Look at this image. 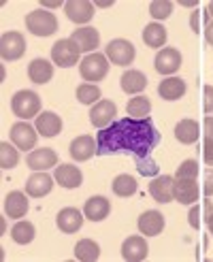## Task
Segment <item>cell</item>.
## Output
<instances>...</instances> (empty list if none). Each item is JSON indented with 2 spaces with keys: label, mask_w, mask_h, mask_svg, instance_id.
I'll return each mask as SVG.
<instances>
[{
  "label": "cell",
  "mask_w": 213,
  "mask_h": 262,
  "mask_svg": "<svg viewBox=\"0 0 213 262\" xmlns=\"http://www.w3.org/2000/svg\"><path fill=\"white\" fill-rule=\"evenodd\" d=\"M115 115H117L115 102H111V100H98L94 107H92V111H90V122L94 124L96 128L102 130V128L113 124V117Z\"/></svg>",
  "instance_id": "obj_10"
},
{
  "label": "cell",
  "mask_w": 213,
  "mask_h": 262,
  "mask_svg": "<svg viewBox=\"0 0 213 262\" xmlns=\"http://www.w3.org/2000/svg\"><path fill=\"white\" fill-rule=\"evenodd\" d=\"M56 224H58V228H60L62 232L73 234V232H77L79 228H81V224H83V215H81V211H79V209H75V207H66V209H62V211L58 213Z\"/></svg>",
  "instance_id": "obj_18"
},
{
  "label": "cell",
  "mask_w": 213,
  "mask_h": 262,
  "mask_svg": "<svg viewBox=\"0 0 213 262\" xmlns=\"http://www.w3.org/2000/svg\"><path fill=\"white\" fill-rule=\"evenodd\" d=\"M26 164H28L32 171H47L51 166H58V156L53 149L43 147V149H34L28 154L26 158Z\"/></svg>",
  "instance_id": "obj_16"
},
{
  "label": "cell",
  "mask_w": 213,
  "mask_h": 262,
  "mask_svg": "<svg viewBox=\"0 0 213 262\" xmlns=\"http://www.w3.org/2000/svg\"><path fill=\"white\" fill-rule=\"evenodd\" d=\"M79 71H81V77L86 81H102L106 73H109V64H106V56L102 54H88L81 64H79Z\"/></svg>",
  "instance_id": "obj_5"
},
{
  "label": "cell",
  "mask_w": 213,
  "mask_h": 262,
  "mask_svg": "<svg viewBox=\"0 0 213 262\" xmlns=\"http://www.w3.org/2000/svg\"><path fill=\"white\" fill-rule=\"evenodd\" d=\"M34 234H36V230H34L32 222H17V224L11 228V239L19 245H28L34 239Z\"/></svg>",
  "instance_id": "obj_31"
},
{
  "label": "cell",
  "mask_w": 213,
  "mask_h": 262,
  "mask_svg": "<svg viewBox=\"0 0 213 262\" xmlns=\"http://www.w3.org/2000/svg\"><path fill=\"white\" fill-rule=\"evenodd\" d=\"M137 171L143 175V177H158L160 173V166L156 164L154 158H145V160H137Z\"/></svg>",
  "instance_id": "obj_37"
},
{
  "label": "cell",
  "mask_w": 213,
  "mask_h": 262,
  "mask_svg": "<svg viewBox=\"0 0 213 262\" xmlns=\"http://www.w3.org/2000/svg\"><path fill=\"white\" fill-rule=\"evenodd\" d=\"M100 256V247L96 241H92V239H81L77 245H75V258L77 260H81V262H94L98 260Z\"/></svg>",
  "instance_id": "obj_30"
},
{
  "label": "cell",
  "mask_w": 213,
  "mask_h": 262,
  "mask_svg": "<svg viewBox=\"0 0 213 262\" xmlns=\"http://www.w3.org/2000/svg\"><path fill=\"white\" fill-rule=\"evenodd\" d=\"M205 38H207L209 45H213V19L207 24V28H205Z\"/></svg>",
  "instance_id": "obj_46"
},
{
  "label": "cell",
  "mask_w": 213,
  "mask_h": 262,
  "mask_svg": "<svg viewBox=\"0 0 213 262\" xmlns=\"http://www.w3.org/2000/svg\"><path fill=\"white\" fill-rule=\"evenodd\" d=\"M181 5H183V7H196V3H192V0H183Z\"/></svg>",
  "instance_id": "obj_49"
},
{
  "label": "cell",
  "mask_w": 213,
  "mask_h": 262,
  "mask_svg": "<svg viewBox=\"0 0 213 262\" xmlns=\"http://www.w3.org/2000/svg\"><path fill=\"white\" fill-rule=\"evenodd\" d=\"M71 156L77 160V162H83V160H90L92 156L96 154V143L92 137L83 135V137H77L73 143H71Z\"/></svg>",
  "instance_id": "obj_23"
},
{
  "label": "cell",
  "mask_w": 213,
  "mask_h": 262,
  "mask_svg": "<svg viewBox=\"0 0 213 262\" xmlns=\"http://www.w3.org/2000/svg\"><path fill=\"white\" fill-rule=\"evenodd\" d=\"M11 109L19 120L28 122L32 117H36L38 111H41V98H38V94L32 90H19L11 100Z\"/></svg>",
  "instance_id": "obj_2"
},
{
  "label": "cell",
  "mask_w": 213,
  "mask_h": 262,
  "mask_svg": "<svg viewBox=\"0 0 213 262\" xmlns=\"http://www.w3.org/2000/svg\"><path fill=\"white\" fill-rule=\"evenodd\" d=\"M196 175H198V162L196 160H185L177 168L175 179H196Z\"/></svg>",
  "instance_id": "obj_38"
},
{
  "label": "cell",
  "mask_w": 213,
  "mask_h": 262,
  "mask_svg": "<svg viewBox=\"0 0 213 262\" xmlns=\"http://www.w3.org/2000/svg\"><path fill=\"white\" fill-rule=\"evenodd\" d=\"M28 77H30L32 83H38V85L51 81V77H53V64L47 62V60H43V58L32 60L30 67H28Z\"/></svg>",
  "instance_id": "obj_25"
},
{
  "label": "cell",
  "mask_w": 213,
  "mask_h": 262,
  "mask_svg": "<svg viewBox=\"0 0 213 262\" xmlns=\"http://www.w3.org/2000/svg\"><path fill=\"white\" fill-rule=\"evenodd\" d=\"M211 21V17H209V13L207 11H194L192 13V17H190V26H192V30L194 32H201V28L205 26L207 28V24Z\"/></svg>",
  "instance_id": "obj_39"
},
{
  "label": "cell",
  "mask_w": 213,
  "mask_h": 262,
  "mask_svg": "<svg viewBox=\"0 0 213 262\" xmlns=\"http://www.w3.org/2000/svg\"><path fill=\"white\" fill-rule=\"evenodd\" d=\"M203 194L207 199L213 196V168H207L205 171V186H203Z\"/></svg>",
  "instance_id": "obj_42"
},
{
  "label": "cell",
  "mask_w": 213,
  "mask_h": 262,
  "mask_svg": "<svg viewBox=\"0 0 213 262\" xmlns=\"http://www.w3.org/2000/svg\"><path fill=\"white\" fill-rule=\"evenodd\" d=\"M173 194H175V201H179L181 205H192L198 201V186L196 179H175V188H173Z\"/></svg>",
  "instance_id": "obj_20"
},
{
  "label": "cell",
  "mask_w": 213,
  "mask_h": 262,
  "mask_svg": "<svg viewBox=\"0 0 213 262\" xmlns=\"http://www.w3.org/2000/svg\"><path fill=\"white\" fill-rule=\"evenodd\" d=\"M201 207H203V215H205V220L209 222V220L213 217V203H211V201H203Z\"/></svg>",
  "instance_id": "obj_44"
},
{
  "label": "cell",
  "mask_w": 213,
  "mask_h": 262,
  "mask_svg": "<svg viewBox=\"0 0 213 262\" xmlns=\"http://www.w3.org/2000/svg\"><path fill=\"white\" fill-rule=\"evenodd\" d=\"M77 100L81 104H94L100 100V88L96 83H83L77 88Z\"/></svg>",
  "instance_id": "obj_34"
},
{
  "label": "cell",
  "mask_w": 213,
  "mask_h": 262,
  "mask_svg": "<svg viewBox=\"0 0 213 262\" xmlns=\"http://www.w3.org/2000/svg\"><path fill=\"white\" fill-rule=\"evenodd\" d=\"M150 254V247H147V241L139 234L135 237H128L124 243H122V258L128 260V262H141L145 260Z\"/></svg>",
  "instance_id": "obj_11"
},
{
  "label": "cell",
  "mask_w": 213,
  "mask_h": 262,
  "mask_svg": "<svg viewBox=\"0 0 213 262\" xmlns=\"http://www.w3.org/2000/svg\"><path fill=\"white\" fill-rule=\"evenodd\" d=\"M158 94L164 100H179L185 94V81L179 79V77H168V79H162L158 85Z\"/></svg>",
  "instance_id": "obj_26"
},
{
  "label": "cell",
  "mask_w": 213,
  "mask_h": 262,
  "mask_svg": "<svg viewBox=\"0 0 213 262\" xmlns=\"http://www.w3.org/2000/svg\"><path fill=\"white\" fill-rule=\"evenodd\" d=\"M154 67L160 75H173L175 71H179L181 67V54L179 49L175 47H164L162 51L156 54V60H154Z\"/></svg>",
  "instance_id": "obj_9"
},
{
  "label": "cell",
  "mask_w": 213,
  "mask_h": 262,
  "mask_svg": "<svg viewBox=\"0 0 213 262\" xmlns=\"http://www.w3.org/2000/svg\"><path fill=\"white\" fill-rule=\"evenodd\" d=\"M203 158L207 166H213V137H205L203 143Z\"/></svg>",
  "instance_id": "obj_41"
},
{
  "label": "cell",
  "mask_w": 213,
  "mask_h": 262,
  "mask_svg": "<svg viewBox=\"0 0 213 262\" xmlns=\"http://www.w3.org/2000/svg\"><path fill=\"white\" fill-rule=\"evenodd\" d=\"M126 111L128 115H132L135 120H145L152 111V102L147 96H137V98H130V102L126 104Z\"/></svg>",
  "instance_id": "obj_32"
},
{
  "label": "cell",
  "mask_w": 213,
  "mask_h": 262,
  "mask_svg": "<svg viewBox=\"0 0 213 262\" xmlns=\"http://www.w3.org/2000/svg\"><path fill=\"white\" fill-rule=\"evenodd\" d=\"M207 226H209V232H211V234H213V217H211V220H209V222H207Z\"/></svg>",
  "instance_id": "obj_51"
},
{
  "label": "cell",
  "mask_w": 213,
  "mask_h": 262,
  "mask_svg": "<svg viewBox=\"0 0 213 262\" xmlns=\"http://www.w3.org/2000/svg\"><path fill=\"white\" fill-rule=\"evenodd\" d=\"M198 135H201V130H198V124L194 120H181L175 126V139L179 143H183V145L196 143L198 141Z\"/></svg>",
  "instance_id": "obj_29"
},
{
  "label": "cell",
  "mask_w": 213,
  "mask_h": 262,
  "mask_svg": "<svg viewBox=\"0 0 213 262\" xmlns=\"http://www.w3.org/2000/svg\"><path fill=\"white\" fill-rule=\"evenodd\" d=\"M207 13H209V17H213V3H209V7H207Z\"/></svg>",
  "instance_id": "obj_50"
},
{
  "label": "cell",
  "mask_w": 213,
  "mask_h": 262,
  "mask_svg": "<svg viewBox=\"0 0 213 262\" xmlns=\"http://www.w3.org/2000/svg\"><path fill=\"white\" fill-rule=\"evenodd\" d=\"M53 179L51 175H47L45 171H36L28 181H26V192H28L32 199H43L53 190Z\"/></svg>",
  "instance_id": "obj_15"
},
{
  "label": "cell",
  "mask_w": 213,
  "mask_h": 262,
  "mask_svg": "<svg viewBox=\"0 0 213 262\" xmlns=\"http://www.w3.org/2000/svg\"><path fill=\"white\" fill-rule=\"evenodd\" d=\"M113 192H115V196H122V199L132 196L137 192V179L132 175H117L113 181Z\"/></svg>",
  "instance_id": "obj_33"
},
{
  "label": "cell",
  "mask_w": 213,
  "mask_h": 262,
  "mask_svg": "<svg viewBox=\"0 0 213 262\" xmlns=\"http://www.w3.org/2000/svg\"><path fill=\"white\" fill-rule=\"evenodd\" d=\"M173 13V3L171 0H154L150 5V15L154 19H166Z\"/></svg>",
  "instance_id": "obj_36"
},
{
  "label": "cell",
  "mask_w": 213,
  "mask_h": 262,
  "mask_svg": "<svg viewBox=\"0 0 213 262\" xmlns=\"http://www.w3.org/2000/svg\"><path fill=\"white\" fill-rule=\"evenodd\" d=\"M81 56V49L77 47V43L73 38H60V41L51 47V60L53 64H58L62 69H71L79 62Z\"/></svg>",
  "instance_id": "obj_4"
},
{
  "label": "cell",
  "mask_w": 213,
  "mask_h": 262,
  "mask_svg": "<svg viewBox=\"0 0 213 262\" xmlns=\"http://www.w3.org/2000/svg\"><path fill=\"white\" fill-rule=\"evenodd\" d=\"M26 28L34 36H51L58 30V19L47 9H36L26 15Z\"/></svg>",
  "instance_id": "obj_3"
},
{
  "label": "cell",
  "mask_w": 213,
  "mask_h": 262,
  "mask_svg": "<svg viewBox=\"0 0 213 262\" xmlns=\"http://www.w3.org/2000/svg\"><path fill=\"white\" fill-rule=\"evenodd\" d=\"M113 5V0H111V3H106V0H104V3H96V7H102V9H106V7H111Z\"/></svg>",
  "instance_id": "obj_48"
},
{
  "label": "cell",
  "mask_w": 213,
  "mask_h": 262,
  "mask_svg": "<svg viewBox=\"0 0 213 262\" xmlns=\"http://www.w3.org/2000/svg\"><path fill=\"white\" fill-rule=\"evenodd\" d=\"M19 162V154L17 149L9 145V141H3L0 143V166L3 168H13V166H17Z\"/></svg>",
  "instance_id": "obj_35"
},
{
  "label": "cell",
  "mask_w": 213,
  "mask_h": 262,
  "mask_svg": "<svg viewBox=\"0 0 213 262\" xmlns=\"http://www.w3.org/2000/svg\"><path fill=\"white\" fill-rule=\"evenodd\" d=\"M160 145V133L150 117H122L96 135V156H132V160L152 158Z\"/></svg>",
  "instance_id": "obj_1"
},
{
  "label": "cell",
  "mask_w": 213,
  "mask_h": 262,
  "mask_svg": "<svg viewBox=\"0 0 213 262\" xmlns=\"http://www.w3.org/2000/svg\"><path fill=\"white\" fill-rule=\"evenodd\" d=\"M71 38L77 43L79 49L86 51V54H92V51H96V47L100 45V34H98V30L90 28V26H86V28H77V30H73Z\"/></svg>",
  "instance_id": "obj_17"
},
{
  "label": "cell",
  "mask_w": 213,
  "mask_h": 262,
  "mask_svg": "<svg viewBox=\"0 0 213 262\" xmlns=\"http://www.w3.org/2000/svg\"><path fill=\"white\" fill-rule=\"evenodd\" d=\"M36 130L45 139H51L62 130V120L53 111H43L36 115Z\"/></svg>",
  "instance_id": "obj_21"
},
{
  "label": "cell",
  "mask_w": 213,
  "mask_h": 262,
  "mask_svg": "<svg viewBox=\"0 0 213 262\" xmlns=\"http://www.w3.org/2000/svg\"><path fill=\"white\" fill-rule=\"evenodd\" d=\"M104 51H106V58H109L115 67H128L137 56L135 45L126 41V38H113V41H109Z\"/></svg>",
  "instance_id": "obj_6"
},
{
  "label": "cell",
  "mask_w": 213,
  "mask_h": 262,
  "mask_svg": "<svg viewBox=\"0 0 213 262\" xmlns=\"http://www.w3.org/2000/svg\"><path fill=\"white\" fill-rule=\"evenodd\" d=\"M60 5V0H43V9H58Z\"/></svg>",
  "instance_id": "obj_47"
},
{
  "label": "cell",
  "mask_w": 213,
  "mask_h": 262,
  "mask_svg": "<svg viewBox=\"0 0 213 262\" xmlns=\"http://www.w3.org/2000/svg\"><path fill=\"white\" fill-rule=\"evenodd\" d=\"M28 211V201H26V194L19 190H13L7 194L5 199V213L9 217H24Z\"/></svg>",
  "instance_id": "obj_24"
},
{
  "label": "cell",
  "mask_w": 213,
  "mask_h": 262,
  "mask_svg": "<svg viewBox=\"0 0 213 262\" xmlns=\"http://www.w3.org/2000/svg\"><path fill=\"white\" fill-rule=\"evenodd\" d=\"M36 139H38L36 126H30L28 122H17L11 126V141L15 143L17 149H24V151L34 149Z\"/></svg>",
  "instance_id": "obj_8"
},
{
  "label": "cell",
  "mask_w": 213,
  "mask_h": 262,
  "mask_svg": "<svg viewBox=\"0 0 213 262\" xmlns=\"http://www.w3.org/2000/svg\"><path fill=\"white\" fill-rule=\"evenodd\" d=\"M201 215H203V207H192L190 209V226L192 228H201Z\"/></svg>",
  "instance_id": "obj_43"
},
{
  "label": "cell",
  "mask_w": 213,
  "mask_h": 262,
  "mask_svg": "<svg viewBox=\"0 0 213 262\" xmlns=\"http://www.w3.org/2000/svg\"><path fill=\"white\" fill-rule=\"evenodd\" d=\"M203 128H205V137H213V117H211V115L205 117Z\"/></svg>",
  "instance_id": "obj_45"
},
{
  "label": "cell",
  "mask_w": 213,
  "mask_h": 262,
  "mask_svg": "<svg viewBox=\"0 0 213 262\" xmlns=\"http://www.w3.org/2000/svg\"><path fill=\"white\" fill-rule=\"evenodd\" d=\"M26 54V38L19 32H5L0 38V56L5 62H15Z\"/></svg>",
  "instance_id": "obj_7"
},
{
  "label": "cell",
  "mask_w": 213,
  "mask_h": 262,
  "mask_svg": "<svg viewBox=\"0 0 213 262\" xmlns=\"http://www.w3.org/2000/svg\"><path fill=\"white\" fill-rule=\"evenodd\" d=\"M143 41H145L147 47H154V49L162 47L166 43V28L162 24H158V21L147 24L145 26V30H143Z\"/></svg>",
  "instance_id": "obj_28"
},
{
  "label": "cell",
  "mask_w": 213,
  "mask_h": 262,
  "mask_svg": "<svg viewBox=\"0 0 213 262\" xmlns=\"http://www.w3.org/2000/svg\"><path fill=\"white\" fill-rule=\"evenodd\" d=\"M111 211V203L104 199V196H92L83 205V215L92 222H102Z\"/></svg>",
  "instance_id": "obj_19"
},
{
  "label": "cell",
  "mask_w": 213,
  "mask_h": 262,
  "mask_svg": "<svg viewBox=\"0 0 213 262\" xmlns=\"http://www.w3.org/2000/svg\"><path fill=\"white\" fill-rule=\"evenodd\" d=\"M119 83H122V90L126 94H139V92L147 88V77L141 71H126L122 75V79H119Z\"/></svg>",
  "instance_id": "obj_27"
},
{
  "label": "cell",
  "mask_w": 213,
  "mask_h": 262,
  "mask_svg": "<svg viewBox=\"0 0 213 262\" xmlns=\"http://www.w3.org/2000/svg\"><path fill=\"white\" fill-rule=\"evenodd\" d=\"M173 188H175V179L171 175H162V177H154L150 183V194L156 203H171L175 199L173 194Z\"/></svg>",
  "instance_id": "obj_12"
},
{
  "label": "cell",
  "mask_w": 213,
  "mask_h": 262,
  "mask_svg": "<svg viewBox=\"0 0 213 262\" xmlns=\"http://www.w3.org/2000/svg\"><path fill=\"white\" fill-rule=\"evenodd\" d=\"M203 111L213 113V85L203 88Z\"/></svg>",
  "instance_id": "obj_40"
},
{
  "label": "cell",
  "mask_w": 213,
  "mask_h": 262,
  "mask_svg": "<svg viewBox=\"0 0 213 262\" xmlns=\"http://www.w3.org/2000/svg\"><path fill=\"white\" fill-rule=\"evenodd\" d=\"M53 179H56L62 188L66 190H75L83 183V173L79 171V166L73 164H60L56 166V173H53Z\"/></svg>",
  "instance_id": "obj_13"
},
{
  "label": "cell",
  "mask_w": 213,
  "mask_h": 262,
  "mask_svg": "<svg viewBox=\"0 0 213 262\" xmlns=\"http://www.w3.org/2000/svg\"><path fill=\"white\" fill-rule=\"evenodd\" d=\"M64 13L75 24H88L94 17V5L88 3V0H71V3L64 5Z\"/></svg>",
  "instance_id": "obj_14"
},
{
  "label": "cell",
  "mask_w": 213,
  "mask_h": 262,
  "mask_svg": "<svg viewBox=\"0 0 213 262\" xmlns=\"http://www.w3.org/2000/svg\"><path fill=\"white\" fill-rule=\"evenodd\" d=\"M164 228V215L158 213V211H145L141 217H139V230L141 234H145V237H156V234H160Z\"/></svg>",
  "instance_id": "obj_22"
}]
</instances>
